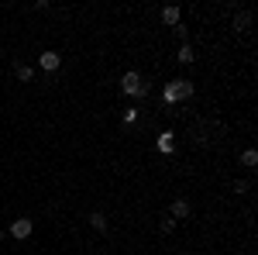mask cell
Instances as JSON below:
<instances>
[{
    "label": "cell",
    "instance_id": "6da1fadb",
    "mask_svg": "<svg viewBox=\"0 0 258 255\" xmlns=\"http://www.w3.org/2000/svg\"><path fill=\"white\" fill-rule=\"evenodd\" d=\"M120 90L127 93V97H135V100H141V97H148V83L141 79V73H135V69H127L124 76H120Z\"/></svg>",
    "mask_w": 258,
    "mask_h": 255
},
{
    "label": "cell",
    "instance_id": "7a4b0ae2",
    "mask_svg": "<svg viewBox=\"0 0 258 255\" xmlns=\"http://www.w3.org/2000/svg\"><path fill=\"white\" fill-rule=\"evenodd\" d=\"M31 231H35V221H31V217H18V221H11V228H7V235L14 238V241L31 238Z\"/></svg>",
    "mask_w": 258,
    "mask_h": 255
},
{
    "label": "cell",
    "instance_id": "3957f363",
    "mask_svg": "<svg viewBox=\"0 0 258 255\" xmlns=\"http://www.w3.org/2000/svg\"><path fill=\"white\" fill-rule=\"evenodd\" d=\"M38 66L45 69V73H55V69L62 66V56H59V52H52V48H45V52L38 56Z\"/></svg>",
    "mask_w": 258,
    "mask_h": 255
},
{
    "label": "cell",
    "instance_id": "277c9868",
    "mask_svg": "<svg viewBox=\"0 0 258 255\" xmlns=\"http://www.w3.org/2000/svg\"><path fill=\"white\" fill-rule=\"evenodd\" d=\"M169 217H172V221H186V217H189V200H186V196H176L172 207H169Z\"/></svg>",
    "mask_w": 258,
    "mask_h": 255
},
{
    "label": "cell",
    "instance_id": "5b68a950",
    "mask_svg": "<svg viewBox=\"0 0 258 255\" xmlns=\"http://www.w3.org/2000/svg\"><path fill=\"white\" fill-rule=\"evenodd\" d=\"M162 24H169V28H176V24H182V7H176V4L162 7Z\"/></svg>",
    "mask_w": 258,
    "mask_h": 255
},
{
    "label": "cell",
    "instance_id": "8992f818",
    "mask_svg": "<svg viewBox=\"0 0 258 255\" xmlns=\"http://www.w3.org/2000/svg\"><path fill=\"white\" fill-rule=\"evenodd\" d=\"M172 131H162L159 135V141H155V145H159V152H165V156H172V152H176V141H172Z\"/></svg>",
    "mask_w": 258,
    "mask_h": 255
},
{
    "label": "cell",
    "instance_id": "52a82bcc",
    "mask_svg": "<svg viewBox=\"0 0 258 255\" xmlns=\"http://www.w3.org/2000/svg\"><path fill=\"white\" fill-rule=\"evenodd\" d=\"M251 18H255L251 11H238V14H234V31H248V28H251Z\"/></svg>",
    "mask_w": 258,
    "mask_h": 255
},
{
    "label": "cell",
    "instance_id": "ba28073f",
    "mask_svg": "<svg viewBox=\"0 0 258 255\" xmlns=\"http://www.w3.org/2000/svg\"><path fill=\"white\" fill-rule=\"evenodd\" d=\"M176 90H179V100H189L193 90H197V83L193 79H176Z\"/></svg>",
    "mask_w": 258,
    "mask_h": 255
},
{
    "label": "cell",
    "instance_id": "9c48e42d",
    "mask_svg": "<svg viewBox=\"0 0 258 255\" xmlns=\"http://www.w3.org/2000/svg\"><path fill=\"white\" fill-rule=\"evenodd\" d=\"M176 59H179V66H189V62H197V52H193V45H179Z\"/></svg>",
    "mask_w": 258,
    "mask_h": 255
},
{
    "label": "cell",
    "instance_id": "30bf717a",
    "mask_svg": "<svg viewBox=\"0 0 258 255\" xmlns=\"http://www.w3.org/2000/svg\"><path fill=\"white\" fill-rule=\"evenodd\" d=\"M162 100H165V104H179V90H176V79H169V83H165V90H162Z\"/></svg>",
    "mask_w": 258,
    "mask_h": 255
},
{
    "label": "cell",
    "instance_id": "8fae6325",
    "mask_svg": "<svg viewBox=\"0 0 258 255\" xmlns=\"http://www.w3.org/2000/svg\"><path fill=\"white\" fill-rule=\"evenodd\" d=\"M86 221H90V228H93V231H100V235H103V231H107V217L100 214V211H93V214L86 217Z\"/></svg>",
    "mask_w": 258,
    "mask_h": 255
},
{
    "label": "cell",
    "instance_id": "7c38bea8",
    "mask_svg": "<svg viewBox=\"0 0 258 255\" xmlns=\"http://www.w3.org/2000/svg\"><path fill=\"white\" fill-rule=\"evenodd\" d=\"M14 73H18L21 83H31V79H35V69H31V66H24V62H18V66H14Z\"/></svg>",
    "mask_w": 258,
    "mask_h": 255
},
{
    "label": "cell",
    "instance_id": "4fadbf2b",
    "mask_svg": "<svg viewBox=\"0 0 258 255\" xmlns=\"http://www.w3.org/2000/svg\"><path fill=\"white\" fill-rule=\"evenodd\" d=\"M241 166H248V169H255V166H258V152H255V148H244V152H241Z\"/></svg>",
    "mask_w": 258,
    "mask_h": 255
},
{
    "label": "cell",
    "instance_id": "5bb4252c",
    "mask_svg": "<svg viewBox=\"0 0 258 255\" xmlns=\"http://www.w3.org/2000/svg\"><path fill=\"white\" fill-rule=\"evenodd\" d=\"M172 31H176L179 45H189V28H186V24H176V28H172Z\"/></svg>",
    "mask_w": 258,
    "mask_h": 255
},
{
    "label": "cell",
    "instance_id": "9a60e30c",
    "mask_svg": "<svg viewBox=\"0 0 258 255\" xmlns=\"http://www.w3.org/2000/svg\"><path fill=\"white\" fill-rule=\"evenodd\" d=\"M159 228H162V235H172V231H176V221H172V217L165 214V217H162V224H159Z\"/></svg>",
    "mask_w": 258,
    "mask_h": 255
},
{
    "label": "cell",
    "instance_id": "2e32d148",
    "mask_svg": "<svg viewBox=\"0 0 258 255\" xmlns=\"http://www.w3.org/2000/svg\"><path fill=\"white\" fill-rule=\"evenodd\" d=\"M124 124H135V121H138V107H127V111H124Z\"/></svg>",
    "mask_w": 258,
    "mask_h": 255
},
{
    "label": "cell",
    "instance_id": "e0dca14e",
    "mask_svg": "<svg viewBox=\"0 0 258 255\" xmlns=\"http://www.w3.org/2000/svg\"><path fill=\"white\" fill-rule=\"evenodd\" d=\"M248 190H251V183H244V179H238V183H234V193H248Z\"/></svg>",
    "mask_w": 258,
    "mask_h": 255
},
{
    "label": "cell",
    "instance_id": "ac0fdd59",
    "mask_svg": "<svg viewBox=\"0 0 258 255\" xmlns=\"http://www.w3.org/2000/svg\"><path fill=\"white\" fill-rule=\"evenodd\" d=\"M4 235H7V231H4V228H0V241H4Z\"/></svg>",
    "mask_w": 258,
    "mask_h": 255
}]
</instances>
